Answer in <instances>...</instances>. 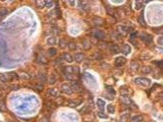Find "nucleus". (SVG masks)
<instances>
[{"label": "nucleus", "instance_id": "obj_1", "mask_svg": "<svg viewBox=\"0 0 163 122\" xmlns=\"http://www.w3.org/2000/svg\"><path fill=\"white\" fill-rule=\"evenodd\" d=\"M135 84L141 86V87H149L151 85V80L147 78H137L135 79Z\"/></svg>", "mask_w": 163, "mask_h": 122}, {"label": "nucleus", "instance_id": "obj_2", "mask_svg": "<svg viewBox=\"0 0 163 122\" xmlns=\"http://www.w3.org/2000/svg\"><path fill=\"white\" fill-rule=\"evenodd\" d=\"M120 100H121V102H122L123 104H125V105H126V106L131 105V106H133V108H136V109H137V106L134 105V103L132 102V100H131L128 96H122V97L120 98Z\"/></svg>", "mask_w": 163, "mask_h": 122}, {"label": "nucleus", "instance_id": "obj_3", "mask_svg": "<svg viewBox=\"0 0 163 122\" xmlns=\"http://www.w3.org/2000/svg\"><path fill=\"white\" fill-rule=\"evenodd\" d=\"M126 59L125 57H117L116 60H115V65L116 66H123L124 65H126Z\"/></svg>", "mask_w": 163, "mask_h": 122}, {"label": "nucleus", "instance_id": "obj_4", "mask_svg": "<svg viewBox=\"0 0 163 122\" xmlns=\"http://www.w3.org/2000/svg\"><path fill=\"white\" fill-rule=\"evenodd\" d=\"M61 90L63 91V92L69 94V95H70V94H72V92H73V90L71 89L70 86L68 85V84H63V85L61 86Z\"/></svg>", "mask_w": 163, "mask_h": 122}, {"label": "nucleus", "instance_id": "obj_5", "mask_svg": "<svg viewBox=\"0 0 163 122\" xmlns=\"http://www.w3.org/2000/svg\"><path fill=\"white\" fill-rule=\"evenodd\" d=\"M120 92H121V94H122L123 96H128L129 94L132 93V91H131V89H130L129 87L124 86V87H120Z\"/></svg>", "mask_w": 163, "mask_h": 122}, {"label": "nucleus", "instance_id": "obj_6", "mask_svg": "<svg viewBox=\"0 0 163 122\" xmlns=\"http://www.w3.org/2000/svg\"><path fill=\"white\" fill-rule=\"evenodd\" d=\"M44 107H46L47 110L52 111V110L55 108V104H54V102L51 101V100H46V101H44Z\"/></svg>", "mask_w": 163, "mask_h": 122}, {"label": "nucleus", "instance_id": "obj_7", "mask_svg": "<svg viewBox=\"0 0 163 122\" xmlns=\"http://www.w3.org/2000/svg\"><path fill=\"white\" fill-rule=\"evenodd\" d=\"M141 39H142V40L145 41L148 45H150V44L153 42V37L150 36V35H148V34H143L142 37H141Z\"/></svg>", "mask_w": 163, "mask_h": 122}, {"label": "nucleus", "instance_id": "obj_8", "mask_svg": "<svg viewBox=\"0 0 163 122\" xmlns=\"http://www.w3.org/2000/svg\"><path fill=\"white\" fill-rule=\"evenodd\" d=\"M95 37L98 39H105V33L104 32H102V31H100V30H98V31H96L95 32Z\"/></svg>", "mask_w": 163, "mask_h": 122}, {"label": "nucleus", "instance_id": "obj_9", "mask_svg": "<svg viewBox=\"0 0 163 122\" xmlns=\"http://www.w3.org/2000/svg\"><path fill=\"white\" fill-rule=\"evenodd\" d=\"M121 51H122L125 55H127V54H129V53H130L131 48H130V46H129L128 44H124L123 46H122V48H121Z\"/></svg>", "mask_w": 163, "mask_h": 122}, {"label": "nucleus", "instance_id": "obj_10", "mask_svg": "<svg viewBox=\"0 0 163 122\" xmlns=\"http://www.w3.org/2000/svg\"><path fill=\"white\" fill-rule=\"evenodd\" d=\"M73 58H75V61L76 63H81L82 61L84 60V55L82 53H76Z\"/></svg>", "mask_w": 163, "mask_h": 122}, {"label": "nucleus", "instance_id": "obj_11", "mask_svg": "<svg viewBox=\"0 0 163 122\" xmlns=\"http://www.w3.org/2000/svg\"><path fill=\"white\" fill-rule=\"evenodd\" d=\"M61 57H62V59H63L64 61H66V62H68V63H71L72 60H73V58H72L69 53H64Z\"/></svg>", "mask_w": 163, "mask_h": 122}, {"label": "nucleus", "instance_id": "obj_12", "mask_svg": "<svg viewBox=\"0 0 163 122\" xmlns=\"http://www.w3.org/2000/svg\"><path fill=\"white\" fill-rule=\"evenodd\" d=\"M143 120H144V117L142 115H135L132 118H130L129 122H143Z\"/></svg>", "mask_w": 163, "mask_h": 122}, {"label": "nucleus", "instance_id": "obj_13", "mask_svg": "<svg viewBox=\"0 0 163 122\" xmlns=\"http://www.w3.org/2000/svg\"><path fill=\"white\" fill-rule=\"evenodd\" d=\"M70 87H71V89H72L73 91H77V92L81 91V87H80V86H79L77 83H72V84L70 85Z\"/></svg>", "mask_w": 163, "mask_h": 122}, {"label": "nucleus", "instance_id": "obj_14", "mask_svg": "<svg viewBox=\"0 0 163 122\" xmlns=\"http://www.w3.org/2000/svg\"><path fill=\"white\" fill-rule=\"evenodd\" d=\"M48 93H49L51 96L58 97V95H59V90L56 89V88H49V89H48Z\"/></svg>", "mask_w": 163, "mask_h": 122}, {"label": "nucleus", "instance_id": "obj_15", "mask_svg": "<svg viewBox=\"0 0 163 122\" xmlns=\"http://www.w3.org/2000/svg\"><path fill=\"white\" fill-rule=\"evenodd\" d=\"M38 62L41 63V64H42V65H47V64H48V61L47 60V58L43 57V56H42V55H40V56L38 57Z\"/></svg>", "mask_w": 163, "mask_h": 122}, {"label": "nucleus", "instance_id": "obj_16", "mask_svg": "<svg viewBox=\"0 0 163 122\" xmlns=\"http://www.w3.org/2000/svg\"><path fill=\"white\" fill-rule=\"evenodd\" d=\"M82 46H83V48H84L85 50H88L89 48L91 47V42L89 41L88 39H84L83 42H82Z\"/></svg>", "mask_w": 163, "mask_h": 122}, {"label": "nucleus", "instance_id": "obj_17", "mask_svg": "<svg viewBox=\"0 0 163 122\" xmlns=\"http://www.w3.org/2000/svg\"><path fill=\"white\" fill-rule=\"evenodd\" d=\"M93 21H94V23H95L96 25H98V26H100V25L103 24V20H102V18H100V17H95L93 18Z\"/></svg>", "mask_w": 163, "mask_h": 122}, {"label": "nucleus", "instance_id": "obj_18", "mask_svg": "<svg viewBox=\"0 0 163 122\" xmlns=\"http://www.w3.org/2000/svg\"><path fill=\"white\" fill-rule=\"evenodd\" d=\"M64 102H65V100H64L63 97H57L56 100L54 101V104L57 105V106H61V105L64 104Z\"/></svg>", "mask_w": 163, "mask_h": 122}, {"label": "nucleus", "instance_id": "obj_19", "mask_svg": "<svg viewBox=\"0 0 163 122\" xmlns=\"http://www.w3.org/2000/svg\"><path fill=\"white\" fill-rule=\"evenodd\" d=\"M141 72L143 74H149V73L152 72V67H150V66H143L142 69H141Z\"/></svg>", "mask_w": 163, "mask_h": 122}, {"label": "nucleus", "instance_id": "obj_20", "mask_svg": "<svg viewBox=\"0 0 163 122\" xmlns=\"http://www.w3.org/2000/svg\"><path fill=\"white\" fill-rule=\"evenodd\" d=\"M38 77L40 78V80H41L42 82H47V77L46 73L40 72V73H39V75H38Z\"/></svg>", "mask_w": 163, "mask_h": 122}, {"label": "nucleus", "instance_id": "obj_21", "mask_svg": "<svg viewBox=\"0 0 163 122\" xmlns=\"http://www.w3.org/2000/svg\"><path fill=\"white\" fill-rule=\"evenodd\" d=\"M56 54H57V49L56 48L51 47V48L48 49V55L50 57H54V56H56Z\"/></svg>", "mask_w": 163, "mask_h": 122}, {"label": "nucleus", "instance_id": "obj_22", "mask_svg": "<svg viewBox=\"0 0 163 122\" xmlns=\"http://www.w3.org/2000/svg\"><path fill=\"white\" fill-rule=\"evenodd\" d=\"M128 117H129V113H125V114L121 115L120 122H126V121H128Z\"/></svg>", "mask_w": 163, "mask_h": 122}, {"label": "nucleus", "instance_id": "obj_23", "mask_svg": "<svg viewBox=\"0 0 163 122\" xmlns=\"http://www.w3.org/2000/svg\"><path fill=\"white\" fill-rule=\"evenodd\" d=\"M97 104H98V108L102 111L103 109H104V105H105V102H103L102 100H100V99H98V101H97Z\"/></svg>", "mask_w": 163, "mask_h": 122}, {"label": "nucleus", "instance_id": "obj_24", "mask_svg": "<svg viewBox=\"0 0 163 122\" xmlns=\"http://www.w3.org/2000/svg\"><path fill=\"white\" fill-rule=\"evenodd\" d=\"M47 44H49V45H53V44L56 43V38H55V37H50V38L47 39Z\"/></svg>", "mask_w": 163, "mask_h": 122}, {"label": "nucleus", "instance_id": "obj_25", "mask_svg": "<svg viewBox=\"0 0 163 122\" xmlns=\"http://www.w3.org/2000/svg\"><path fill=\"white\" fill-rule=\"evenodd\" d=\"M81 103V101H70L69 102V106L70 107H71V108H75V107H76V106H78L79 104Z\"/></svg>", "mask_w": 163, "mask_h": 122}, {"label": "nucleus", "instance_id": "obj_26", "mask_svg": "<svg viewBox=\"0 0 163 122\" xmlns=\"http://www.w3.org/2000/svg\"><path fill=\"white\" fill-rule=\"evenodd\" d=\"M64 71H65V74H72L73 73V67L67 66V67H65Z\"/></svg>", "mask_w": 163, "mask_h": 122}, {"label": "nucleus", "instance_id": "obj_27", "mask_svg": "<svg viewBox=\"0 0 163 122\" xmlns=\"http://www.w3.org/2000/svg\"><path fill=\"white\" fill-rule=\"evenodd\" d=\"M67 45H68L69 49H70V50H71V51L76 49V45H75V43H73V42H69Z\"/></svg>", "mask_w": 163, "mask_h": 122}, {"label": "nucleus", "instance_id": "obj_28", "mask_svg": "<svg viewBox=\"0 0 163 122\" xmlns=\"http://www.w3.org/2000/svg\"><path fill=\"white\" fill-rule=\"evenodd\" d=\"M0 81L2 83H6L8 81V77L6 74H0Z\"/></svg>", "mask_w": 163, "mask_h": 122}, {"label": "nucleus", "instance_id": "obj_29", "mask_svg": "<svg viewBox=\"0 0 163 122\" xmlns=\"http://www.w3.org/2000/svg\"><path fill=\"white\" fill-rule=\"evenodd\" d=\"M111 51L113 52V53H119L120 51H121V49L119 48V47H118L117 46V45H113V46H111Z\"/></svg>", "mask_w": 163, "mask_h": 122}, {"label": "nucleus", "instance_id": "obj_30", "mask_svg": "<svg viewBox=\"0 0 163 122\" xmlns=\"http://www.w3.org/2000/svg\"><path fill=\"white\" fill-rule=\"evenodd\" d=\"M20 78L24 79V80H29V79H31V76L27 73H22V74H20Z\"/></svg>", "mask_w": 163, "mask_h": 122}, {"label": "nucleus", "instance_id": "obj_31", "mask_svg": "<svg viewBox=\"0 0 163 122\" xmlns=\"http://www.w3.org/2000/svg\"><path fill=\"white\" fill-rule=\"evenodd\" d=\"M47 4V1H36V6L38 8H42Z\"/></svg>", "mask_w": 163, "mask_h": 122}, {"label": "nucleus", "instance_id": "obj_32", "mask_svg": "<svg viewBox=\"0 0 163 122\" xmlns=\"http://www.w3.org/2000/svg\"><path fill=\"white\" fill-rule=\"evenodd\" d=\"M9 13V11L7 10V9H5V8H3V9H1V10H0V16H1L2 17H5L6 16V14Z\"/></svg>", "mask_w": 163, "mask_h": 122}, {"label": "nucleus", "instance_id": "obj_33", "mask_svg": "<svg viewBox=\"0 0 163 122\" xmlns=\"http://www.w3.org/2000/svg\"><path fill=\"white\" fill-rule=\"evenodd\" d=\"M107 111H108V113H114V112H115L114 106H113V105H108V106H107Z\"/></svg>", "mask_w": 163, "mask_h": 122}, {"label": "nucleus", "instance_id": "obj_34", "mask_svg": "<svg viewBox=\"0 0 163 122\" xmlns=\"http://www.w3.org/2000/svg\"><path fill=\"white\" fill-rule=\"evenodd\" d=\"M138 66H139V65L137 63H135V62H132L131 63V68L133 70H137L138 69Z\"/></svg>", "mask_w": 163, "mask_h": 122}, {"label": "nucleus", "instance_id": "obj_35", "mask_svg": "<svg viewBox=\"0 0 163 122\" xmlns=\"http://www.w3.org/2000/svg\"><path fill=\"white\" fill-rule=\"evenodd\" d=\"M35 89H37V90H39V91H42V90L43 89V85H42V84H37V85L35 86Z\"/></svg>", "mask_w": 163, "mask_h": 122}, {"label": "nucleus", "instance_id": "obj_36", "mask_svg": "<svg viewBox=\"0 0 163 122\" xmlns=\"http://www.w3.org/2000/svg\"><path fill=\"white\" fill-rule=\"evenodd\" d=\"M105 88H106V89H108V91H109L110 93H112L113 95L115 94V90H114V88H113L112 87H109V86H105Z\"/></svg>", "mask_w": 163, "mask_h": 122}, {"label": "nucleus", "instance_id": "obj_37", "mask_svg": "<svg viewBox=\"0 0 163 122\" xmlns=\"http://www.w3.org/2000/svg\"><path fill=\"white\" fill-rule=\"evenodd\" d=\"M142 2H140V1H136L135 2V9L136 10H139V9H141L142 8Z\"/></svg>", "mask_w": 163, "mask_h": 122}, {"label": "nucleus", "instance_id": "obj_38", "mask_svg": "<svg viewBox=\"0 0 163 122\" xmlns=\"http://www.w3.org/2000/svg\"><path fill=\"white\" fill-rule=\"evenodd\" d=\"M66 44H67V42L64 39H60V40H59V45H60V47L64 48L66 46Z\"/></svg>", "mask_w": 163, "mask_h": 122}, {"label": "nucleus", "instance_id": "obj_39", "mask_svg": "<svg viewBox=\"0 0 163 122\" xmlns=\"http://www.w3.org/2000/svg\"><path fill=\"white\" fill-rule=\"evenodd\" d=\"M138 20H139V23L142 25V26H144V27H146V22L143 20V17H140L139 18H138Z\"/></svg>", "mask_w": 163, "mask_h": 122}, {"label": "nucleus", "instance_id": "obj_40", "mask_svg": "<svg viewBox=\"0 0 163 122\" xmlns=\"http://www.w3.org/2000/svg\"><path fill=\"white\" fill-rule=\"evenodd\" d=\"M98 115L99 117H101V118H107V115H105V114H103V113H101V112L98 113Z\"/></svg>", "mask_w": 163, "mask_h": 122}, {"label": "nucleus", "instance_id": "obj_41", "mask_svg": "<svg viewBox=\"0 0 163 122\" xmlns=\"http://www.w3.org/2000/svg\"><path fill=\"white\" fill-rule=\"evenodd\" d=\"M66 78L68 80H73V76L72 74H66Z\"/></svg>", "mask_w": 163, "mask_h": 122}, {"label": "nucleus", "instance_id": "obj_42", "mask_svg": "<svg viewBox=\"0 0 163 122\" xmlns=\"http://www.w3.org/2000/svg\"><path fill=\"white\" fill-rule=\"evenodd\" d=\"M158 43L160 44V45H162L163 46V37H160V38H158Z\"/></svg>", "mask_w": 163, "mask_h": 122}, {"label": "nucleus", "instance_id": "obj_43", "mask_svg": "<svg viewBox=\"0 0 163 122\" xmlns=\"http://www.w3.org/2000/svg\"><path fill=\"white\" fill-rule=\"evenodd\" d=\"M39 122H49V121H48V119H47V117H43V118H42Z\"/></svg>", "mask_w": 163, "mask_h": 122}, {"label": "nucleus", "instance_id": "obj_44", "mask_svg": "<svg viewBox=\"0 0 163 122\" xmlns=\"http://www.w3.org/2000/svg\"><path fill=\"white\" fill-rule=\"evenodd\" d=\"M55 81H56V80H55V78H54V77H52V78H51V79L49 80L50 84H54V83H55Z\"/></svg>", "mask_w": 163, "mask_h": 122}, {"label": "nucleus", "instance_id": "obj_45", "mask_svg": "<svg viewBox=\"0 0 163 122\" xmlns=\"http://www.w3.org/2000/svg\"><path fill=\"white\" fill-rule=\"evenodd\" d=\"M155 32H157V33H161V34H163V28H160L159 30H155Z\"/></svg>", "mask_w": 163, "mask_h": 122}, {"label": "nucleus", "instance_id": "obj_46", "mask_svg": "<svg viewBox=\"0 0 163 122\" xmlns=\"http://www.w3.org/2000/svg\"><path fill=\"white\" fill-rule=\"evenodd\" d=\"M1 18H2V17H1V16H0V20H1Z\"/></svg>", "mask_w": 163, "mask_h": 122}, {"label": "nucleus", "instance_id": "obj_47", "mask_svg": "<svg viewBox=\"0 0 163 122\" xmlns=\"http://www.w3.org/2000/svg\"><path fill=\"white\" fill-rule=\"evenodd\" d=\"M161 65H163V62H162V63H161Z\"/></svg>", "mask_w": 163, "mask_h": 122}]
</instances>
